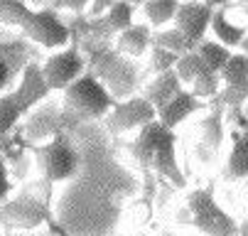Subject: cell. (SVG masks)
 <instances>
[{"label":"cell","instance_id":"4fadbf2b","mask_svg":"<svg viewBox=\"0 0 248 236\" xmlns=\"http://www.w3.org/2000/svg\"><path fill=\"white\" fill-rule=\"evenodd\" d=\"M229 111L233 118V128L226 136L231 141V148L221 167V177L236 185L241 180H248V118L243 116V109H229Z\"/></svg>","mask_w":248,"mask_h":236},{"label":"cell","instance_id":"d4e9b609","mask_svg":"<svg viewBox=\"0 0 248 236\" xmlns=\"http://www.w3.org/2000/svg\"><path fill=\"white\" fill-rule=\"evenodd\" d=\"M153 197L150 194H143L138 197L135 202H130L128 209H125V224L128 229H145L150 221H153Z\"/></svg>","mask_w":248,"mask_h":236},{"label":"cell","instance_id":"44dd1931","mask_svg":"<svg viewBox=\"0 0 248 236\" xmlns=\"http://www.w3.org/2000/svg\"><path fill=\"white\" fill-rule=\"evenodd\" d=\"M177 8H180V0H145L140 5V13H143V17L150 27L162 30L167 22L174 20Z\"/></svg>","mask_w":248,"mask_h":236},{"label":"cell","instance_id":"9c48e42d","mask_svg":"<svg viewBox=\"0 0 248 236\" xmlns=\"http://www.w3.org/2000/svg\"><path fill=\"white\" fill-rule=\"evenodd\" d=\"M74 123L66 118L64 109L59 104H52V101H42L40 106H34L17 126L20 136L30 143V145H37L45 143L59 133H66Z\"/></svg>","mask_w":248,"mask_h":236},{"label":"cell","instance_id":"2e32d148","mask_svg":"<svg viewBox=\"0 0 248 236\" xmlns=\"http://www.w3.org/2000/svg\"><path fill=\"white\" fill-rule=\"evenodd\" d=\"M209 106H211V101L197 98L189 89H182V91H177L162 109H157V121L162 126L177 130L187 118H192L199 111H206Z\"/></svg>","mask_w":248,"mask_h":236},{"label":"cell","instance_id":"4316f807","mask_svg":"<svg viewBox=\"0 0 248 236\" xmlns=\"http://www.w3.org/2000/svg\"><path fill=\"white\" fill-rule=\"evenodd\" d=\"M177 59H180V54H174L170 49H162V47H150L148 52V72L150 74H162V72H170L174 69Z\"/></svg>","mask_w":248,"mask_h":236},{"label":"cell","instance_id":"8fae6325","mask_svg":"<svg viewBox=\"0 0 248 236\" xmlns=\"http://www.w3.org/2000/svg\"><path fill=\"white\" fill-rule=\"evenodd\" d=\"M89 69L86 57L79 47L77 40H72V45L52 52L45 62H42V74L49 84L52 91H64L69 84H74L84 72Z\"/></svg>","mask_w":248,"mask_h":236},{"label":"cell","instance_id":"d6986e66","mask_svg":"<svg viewBox=\"0 0 248 236\" xmlns=\"http://www.w3.org/2000/svg\"><path fill=\"white\" fill-rule=\"evenodd\" d=\"M211 35H214V40L224 47H229L231 52L241 49V42L243 37L248 35L246 25H238V22H231L229 20V8H221V10H214V17H211Z\"/></svg>","mask_w":248,"mask_h":236},{"label":"cell","instance_id":"d590c367","mask_svg":"<svg viewBox=\"0 0 248 236\" xmlns=\"http://www.w3.org/2000/svg\"><path fill=\"white\" fill-rule=\"evenodd\" d=\"M241 52H243V54H248V35H246V37H243V42H241Z\"/></svg>","mask_w":248,"mask_h":236},{"label":"cell","instance_id":"52a82bcc","mask_svg":"<svg viewBox=\"0 0 248 236\" xmlns=\"http://www.w3.org/2000/svg\"><path fill=\"white\" fill-rule=\"evenodd\" d=\"M224 116H226V109L217 98H211V106L206 109V116L199 118L194 126L192 155L202 167H214L221 150H224V143L229 136V130L224 126Z\"/></svg>","mask_w":248,"mask_h":236},{"label":"cell","instance_id":"ffe728a7","mask_svg":"<svg viewBox=\"0 0 248 236\" xmlns=\"http://www.w3.org/2000/svg\"><path fill=\"white\" fill-rule=\"evenodd\" d=\"M25 116H27V111L22 109V104H20V98H17L15 91L0 94V141L10 136Z\"/></svg>","mask_w":248,"mask_h":236},{"label":"cell","instance_id":"5bb4252c","mask_svg":"<svg viewBox=\"0 0 248 236\" xmlns=\"http://www.w3.org/2000/svg\"><path fill=\"white\" fill-rule=\"evenodd\" d=\"M219 77L221 91L214 98L224 109H243V104L248 101V54L233 52Z\"/></svg>","mask_w":248,"mask_h":236},{"label":"cell","instance_id":"5b68a950","mask_svg":"<svg viewBox=\"0 0 248 236\" xmlns=\"http://www.w3.org/2000/svg\"><path fill=\"white\" fill-rule=\"evenodd\" d=\"M62 98V109L66 113V118L72 121L74 126L79 121H98L108 113L116 104L113 94L106 89L93 72H84L74 84H69Z\"/></svg>","mask_w":248,"mask_h":236},{"label":"cell","instance_id":"7402d4cb","mask_svg":"<svg viewBox=\"0 0 248 236\" xmlns=\"http://www.w3.org/2000/svg\"><path fill=\"white\" fill-rule=\"evenodd\" d=\"M30 62V52H0V94H5L15 77H20V72L25 69V64Z\"/></svg>","mask_w":248,"mask_h":236},{"label":"cell","instance_id":"8992f818","mask_svg":"<svg viewBox=\"0 0 248 236\" xmlns=\"http://www.w3.org/2000/svg\"><path fill=\"white\" fill-rule=\"evenodd\" d=\"M0 224L13 231H34L52 221V207H49V194L37 192H20L17 197L8 199L0 205Z\"/></svg>","mask_w":248,"mask_h":236},{"label":"cell","instance_id":"ba28073f","mask_svg":"<svg viewBox=\"0 0 248 236\" xmlns=\"http://www.w3.org/2000/svg\"><path fill=\"white\" fill-rule=\"evenodd\" d=\"M22 37L40 45L42 49H49V52H57V49H64L72 45L74 35H72V27H69L57 10L52 8H42V10H32L27 22L20 27Z\"/></svg>","mask_w":248,"mask_h":236},{"label":"cell","instance_id":"836d02e7","mask_svg":"<svg viewBox=\"0 0 248 236\" xmlns=\"http://www.w3.org/2000/svg\"><path fill=\"white\" fill-rule=\"evenodd\" d=\"M121 236H153L150 231H145V229H128L125 234H121Z\"/></svg>","mask_w":248,"mask_h":236},{"label":"cell","instance_id":"603a6c76","mask_svg":"<svg viewBox=\"0 0 248 236\" xmlns=\"http://www.w3.org/2000/svg\"><path fill=\"white\" fill-rule=\"evenodd\" d=\"M194 52L204 59V64L209 66V69H214V72H221L224 66H226V62L231 59V54H233L229 47L219 45L217 40H202L194 47Z\"/></svg>","mask_w":248,"mask_h":236},{"label":"cell","instance_id":"83f0119b","mask_svg":"<svg viewBox=\"0 0 248 236\" xmlns=\"http://www.w3.org/2000/svg\"><path fill=\"white\" fill-rule=\"evenodd\" d=\"M49 8L52 10H69V13H86L91 8V0H49Z\"/></svg>","mask_w":248,"mask_h":236},{"label":"cell","instance_id":"7c38bea8","mask_svg":"<svg viewBox=\"0 0 248 236\" xmlns=\"http://www.w3.org/2000/svg\"><path fill=\"white\" fill-rule=\"evenodd\" d=\"M174 72L180 77L182 86L189 89L197 98H204V101H211L219 91H221V77L219 72L209 69L204 64V59L197 54V52H187L177 59L174 64Z\"/></svg>","mask_w":248,"mask_h":236},{"label":"cell","instance_id":"6da1fadb","mask_svg":"<svg viewBox=\"0 0 248 236\" xmlns=\"http://www.w3.org/2000/svg\"><path fill=\"white\" fill-rule=\"evenodd\" d=\"M128 157L148 177L170 185L172 189H187V177L177 160V133L160 121H153L138 130L135 141L128 145Z\"/></svg>","mask_w":248,"mask_h":236},{"label":"cell","instance_id":"8d00e7d4","mask_svg":"<svg viewBox=\"0 0 248 236\" xmlns=\"http://www.w3.org/2000/svg\"><path fill=\"white\" fill-rule=\"evenodd\" d=\"M128 3H130V5H135V8H140V5L145 3V0H128Z\"/></svg>","mask_w":248,"mask_h":236},{"label":"cell","instance_id":"4dcf8cb0","mask_svg":"<svg viewBox=\"0 0 248 236\" xmlns=\"http://www.w3.org/2000/svg\"><path fill=\"white\" fill-rule=\"evenodd\" d=\"M118 0H91V8H89V17H98L108 10L111 5H116Z\"/></svg>","mask_w":248,"mask_h":236},{"label":"cell","instance_id":"e575fe53","mask_svg":"<svg viewBox=\"0 0 248 236\" xmlns=\"http://www.w3.org/2000/svg\"><path fill=\"white\" fill-rule=\"evenodd\" d=\"M233 5H236L238 13H243V15L248 17V0H233Z\"/></svg>","mask_w":248,"mask_h":236},{"label":"cell","instance_id":"ac0fdd59","mask_svg":"<svg viewBox=\"0 0 248 236\" xmlns=\"http://www.w3.org/2000/svg\"><path fill=\"white\" fill-rule=\"evenodd\" d=\"M185 86H182V81H180V77H177V72L174 69H170V72H162V74H153V79L143 86V98H148L150 104L155 106V111L157 109H162L167 101L177 94V91H182Z\"/></svg>","mask_w":248,"mask_h":236},{"label":"cell","instance_id":"f546056e","mask_svg":"<svg viewBox=\"0 0 248 236\" xmlns=\"http://www.w3.org/2000/svg\"><path fill=\"white\" fill-rule=\"evenodd\" d=\"M236 212L248 219V180L236 182Z\"/></svg>","mask_w":248,"mask_h":236},{"label":"cell","instance_id":"277c9868","mask_svg":"<svg viewBox=\"0 0 248 236\" xmlns=\"http://www.w3.org/2000/svg\"><path fill=\"white\" fill-rule=\"evenodd\" d=\"M30 150L34 155V167L40 173V180L45 189L49 192H52V185L72 180L81 170V153L66 133H59V136L45 143L30 145Z\"/></svg>","mask_w":248,"mask_h":236},{"label":"cell","instance_id":"30bf717a","mask_svg":"<svg viewBox=\"0 0 248 236\" xmlns=\"http://www.w3.org/2000/svg\"><path fill=\"white\" fill-rule=\"evenodd\" d=\"M153 121H157L155 106L138 94L128 96L123 101H116L113 109L103 116V126L113 138H121L123 133H130V130H140L143 126H148Z\"/></svg>","mask_w":248,"mask_h":236},{"label":"cell","instance_id":"e0dca14e","mask_svg":"<svg viewBox=\"0 0 248 236\" xmlns=\"http://www.w3.org/2000/svg\"><path fill=\"white\" fill-rule=\"evenodd\" d=\"M113 47H116V52H121L130 59L145 57L153 47V27L148 22H133L128 30H123L113 40Z\"/></svg>","mask_w":248,"mask_h":236},{"label":"cell","instance_id":"f1b7e54d","mask_svg":"<svg viewBox=\"0 0 248 236\" xmlns=\"http://www.w3.org/2000/svg\"><path fill=\"white\" fill-rule=\"evenodd\" d=\"M10 194H13V175H10L8 165H5V157L0 155V205L8 202Z\"/></svg>","mask_w":248,"mask_h":236},{"label":"cell","instance_id":"7a4b0ae2","mask_svg":"<svg viewBox=\"0 0 248 236\" xmlns=\"http://www.w3.org/2000/svg\"><path fill=\"white\" fill-rule=\"evenodd\" d=\"M89 72L96 74V79L113 94V98H128L135 96L140 81L145 72L140 69L138 59H130L121 52H116L113 42H93V40H81L79 42Z\"/></svg>","mask_w":248,"mask_h":236},{"label":"cell","instance_id":"484cf974","mask_svg":"<svg viewBox=\"0 0 248 236\" xmlns=\"http://www.w3.org/2000/svg\"><path fill=\"white\" fill-rule=\"evenodd\" d=\"M30 13H32V8L25 0H0V27L20 30L27 22Z\"/></svg>","mask_w":248,"mask_h":236},{"label":"cell","instance_id":"9a60e30c","mask_svg":"<svg viewBox=\"0 0 248 236\" xmlns=\"http://www.w3.org/2000/svg\"><path fill=\"white\" fill-rule=\"evenodd\" d=\"M211 17H214V10L209 5L199 3V0H185V3H180V8H177L172 22L189 42L199 45L209 32Z\"/></svg>","mask_w":248,"mask_h":236},{"label":"cell","instance_id":"d6a6232c","mask_svg":"<svg viewBox=\"0 0 248 236\" xmlns=\"http://www.w3.org/2000/svg\"><path fill=\"white\" fill-rule=\"evenodd\" d=\"M199 3L209 5L211 10H221V8H231V5H233V0H199Z\"/></svg>","mask_w":248,"mask_h":236},{"label":"cell","instance_id":"1f68e13d","mask_svg":"<svg viewBox=\"0 0 248 236\" xmlns=\"http://www.w3.org/2000/svg\"><path fill=\"white\" fill-rule=\"evenodd\" d=\"M27 49L20 40H0V52H22Z\"/></svg>","mask_w":248,"mask_h":236},{"label":"cell","instance_id":"cb8c5ba5","mask_svg":"<svg viewBox=\"0 0 248 236\" xmlns=\"http://www.w3.org/2000/svg\"><path fill=\"white\" fill-rule=\"evenodd\" d=\"M153 45L155 47H162V49H170V52L180 54V57L187 54V52H194V47H197L177 27H172V30H155L153 32Z\"/></svg>","mask_w":248,"mask_h":236},{"label":"cell","instance_id":"3957f363","mask_svg":"<svg viewBox=\"0 0 248 236\" xmlns=\"http://www.w3.org/2000/svg\"><path fill=\"white\" fill-rule=\"evenodd\" d=\"M177 221L197 229L204 236H241V224L236 217L217 202L214 185L189 189L185 205L177 209Z\"/></svg>","mask_w":248,"mask_h":236}]
</instances>
